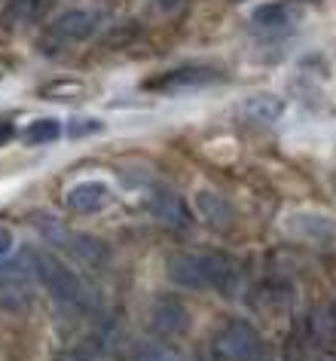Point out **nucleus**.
<instances>
[{"instance_id": "obj_23", "label": "nucleus", "mask_w": 336, "mask_h": 361, "mask_svg": "<svg viewBox=\"0 0 336 361\" xmlns=\"http://www.w3.org/2000/svg\"><path fill=\"white\" fill-rule=\"evenodd\" d=\"M52 4H56V0H31V10H34V16H40V13H46Z\"/></svg>"}, {"instance_id": "obj_13", "label": "nucleus", "mask_w": 336, "mask_h": 361, "mask_svg": "<svg viewBox=\"0 0 336 361\" xmlns=\"http://www.w3.org/2000/svg\"><path fill=\"white\" fill-rule=\"evenodd\" d=\"M37 276L34 273V257L25 251L15 260H0V291L6 294H25L28 282Z\"/></svg>"}, {"instance_id": "obj_26", "label": "nucleus", "mask_w": 336, "mask_h": 361, "mask_svg": "<svg viewBox=\"0 0 336 361\" xmlns=\"http://www.w3.org/2000/svg\"><path fill=\"white\" fill-rule=\"evenodd\" d=\"M330 306H333V312H336V300H333V303H330Z\"/></svg>"}, {"instance_id": "obj_16", "label": "nucleus", "mask_w": 336, "mask_h": 361, "mask_svg": "<svg viewBox=\"0 0 336 361\" xmlns=\"http://www.w3.org/2000/svg\"><path fill=\"white\" fill-rule=\"evenodd\" d=\"M309 331H312L315 343L333 340L336 337V312H333V306H321V310H315L312 319H309Z\"/></svg>"}, {"instance_id": "obj_3", "label": "nucleus", "mask_w": 336, "mask_h": 361, "mask_svg": "<svg viewBox=\"0 0 336 361\" xmlns=\"http://www.w3.org/2000/svg\"><path fill=\"white\" fill-rule=\"evenodd\" d=\"M37 230L43 233V239L52 242L56 248H65L77 264L83 267H92V269H101L107 260H111V251L98 236H89V233H77V230H68L61 224H52V221H37Z\"/></svg>"}, {"instance_id": "obj_2", "label": "nucleus", "mask_w": 336, "mask_h": 361, "mask_svg": "<svg viewBox=\"0 0 336 361\" xmlns=\"http://www.w3.org/2000/svg\"><path fill=\"white\" fill-rule=\"evenodd\" d=\"M34 273H37L40 285L65 306H86V288L80 282V276L70 267H65V260H58L49 251H34Z\"/></svg>"}, {"instance_id": "obj_10", "label": "nucleus", "mask_w": 336, "mask_h": 361, "mask_svg": "<svg viewBox=\"0 0 336 361\" xmlns=\"http://www.w3.org/2000/svg\"><path fill=\"white\" fill-rule=\"evenodd\" d=\"M147 209H150L153 218H156L162 227H168V230H187L189 224H193L187 202L180 200L178 193H171V190H156L150 196Z\"/></svg>"}, {"instance_id": "obj_9", "label": "nucleus", "mask_w": 336, "mask_h": 361, "mask_svg": "<svg viewBox=\"0 0 336 361\" xmlns=\"http://www.w3.org/2000/svg\"><path fill=\"white\" fill-rule=\"evenodd\" d=\"M98 28V16L89 10H65L56 22H49V34L61 43L89 40Z\"/></svg>"}, {"instance_id": "obj_6", "label": "nucleus", "mask_w": 336, "mask_h": 361, "mask_svg": "<svg viewBox=\"0 0 336 361\" xmlns=\"http://www.w3.org/2000/svg\"><path fill=\"white\" fill-rule=\"evenodd\" d=\"M223 74L214 68L202 65H187V68H171L166 74L147 80V89H159V92H184V89H202L211 83H220Z\"/></svg>"}, {"instance_id": "obj_28", "label": "nucleus", "mask_w": 336, "mask_h": 361, "mask_svg": "<svg viewBox=\"0 0 336 361\" xmlns=\"http://www.w3.org/2000/svg\"><path fill=\"white\" fill-rule=\"evenodd\" d=\"M235 4H242V0H235Z\"/></svg>"}, {"instance_id": "obj_17", "label": "nucleus", "mask_w": 336, "mask_h": 361, "mask_svg": "<svg viewBox=\"0 0 336 361\" xmlns=\"http://www.w3.org/2000/svg\"><path fill=\"white\" fill-rule=\"evenodd\" d=\"M135 361H184L180 352L166 340H150L135 349Z\"/></svg>"}, {"instance_id": "obj_11", "label": "nucleus", "mask_w": 336, "mask_h": 361, "mask_svg": "<svg viewBox=\"0 0 336 361\" xmlns=\"http://www.w3.org/2000/svg\"><path fill=\"white\" fill-rule=\"evenodd\" d=\"M196 212H199V218H202L208 227H214V230H230L232 224H235V209H232V202L226 200V196L220 190H199L196 193Z\"/></svg>"}, {"instance_id": "obj_24", "label": "nucleus", "mask_w": 336, "mask_h": 361, "mask_svg": "<svg viewBox=\"0 0 336 361\" xmlns=\"http://www.w3.org/2000/svg\"><path fill=\"white\" fill-rule=\"evenodd\" d=\"M10 138H13V126L10 123H0V147H4Z\"/></svg>"}, {"instance_id": "obj_7", "label": "nucleus", "mask_w": 336, "mask_h": 361, "mask_svg": "<svg viewBox=\"0 0 336 361\" xmlns=\"http://www.w3.org/2000/svg\"><path fill=\"white\" fill-rule=\"evenodd\" d=\"M285 230L297 239L309 242H333L336 239V221L318 212H297L285 218Z\"/></svg>"}, {"instance_id": "obj_5", "label": "nucleus", "mask_w": 336, "mask_h": 361, "mask_svg": "<svg viewBox=\"0 0 336 361\" xmlns=\"http://www.w3.org/2000/svg\"><path fill=\"white\" fill-rule=\"evenodd\" d=\"M189 324V310L184 303L178 300V297L171 294H159L156 300L150 303V312H147V328L150 334H156L159 340L166 337H175Z\"/></svg>"}, {"instance_id": "obj_4", "label": "nucleus", "mask_w": 336, "mask_h": 361, "mask_svg": "<svg viewBox=\"0 0 336 361\" xmlns=\"http://www.w3.org/2000/svg\"><path fill=\"white\" fill-rule=\"evenodd\" d=\"M166 276L178 288H187V291H205V288H211L208 251H171L166 257Z\"/></svg>"}, {"instance_id": "obj_20", "label": "nucleus", "mask_w": 336, "mask_h": 361, "mask_svg": "<svg viewBox=\"0 0 336 361\" xmlns=\"http://www.w3.org/2000/svg\"><path fill=\"white\" fill-rule=\"evenodd\" d=\"M104 126H101V120H70V126H68V135L70 138H83V135H95V132H101Z\"/></svg>"}, {"instance_id": "obj_27", "label": "nucleus", "mask_w": 336, "mask_h": 361, "mask_svg": "<svg viewBox=\"0 0 336 361\" xmlns=\"http://www.w3.org/2000/svg\"><path fill=\"white\" fill-rule=\"evenodd\" d=\"M196 361H208V358H196Z\"/></svg>"}, {"instance_id": "obj_14", "label": "nucleus", "mask_w": 336, "mask_h": 361, "mask_svg": "<svg viewBox=\"0 0 336 361\" xmlns=\"http://www.w3.org/2000/svg\"><path fill=\"white\" fill-rule=\"evenodd\" d=\"M251 22L257 25V28H285V25L290 22V10L285 4H260L257 10L251 13Z\"/></svg>"}, {"instance_id": "obj_12", "label": "nucleus", "mask_w": 336, "mask_h": 361, "mask_svg": "<svg viewBox=\"0 0 336 361\" xmlns=\"http://www.w3.org/2000/svg\"><path fill=\"white\" fill-rule=\"evenodd\" d=\"M287 111V104H285V98H278V95H272V92H257V95H248L242 102L239 107V114L244 116L248 123H257V126H272V123H278L281 116H285Z\"/></svg>"}, {"instance_id": "obj_25", "label": "nucleus", "mask_w": 336, "mask_h": 361, "mask_svg": "<svg viewBox=\"0 0 336 361\" xmlns=\"http://www.w3.org/2000/svg\"><path fill=\"white\" fill-rule=\"evenodd\" d=\"M318 361H336V355H333V352H321V355H318Z\"/></svg>"}, {"instance_id": "obj_18", "label": "nucleus", "mask_w": 336, "mask_h": 361, "mask_svg": "<svg viewBox=\"0 0 336 361\" xmlns=\"http://www.w3.org/2000/svg\"><path fill=\"white\" fill-rule=\"evenodd\" d=\"M61 132L65 129H61L58 120H34L28 129H25V141L34 144V147H37V144H52L61 138Z\"/></svg>"}, {"instance_id": "obj_19", "label": "nucleus", "mask_w": 336, "mask_h": 361, "mask_svg": "<svg viewBox=\"0 0 336 361\" xmlns=\"http://www.w3.org/2000/svg\"><path fill=\"white\" fill-rule=\"evenodd\" d=\"M98 352H101V340H86V343H77V346H70L65 352H58L56 361H95Z\"/></svg>"}, {"instance_id": "obj_8", "label": "nucleus", "mask_w": 336, "mask_h": 361, "mask_svg": "<svg viewBox=\"0 0 336 361\" xmlns=\"http://www.w3.org/2000/svg\"><path fill=\"white\" fill-rule=\"evenodd\" d=\"M111 200H113V193L104 180H80V184H74L65 193V205L74 214H95Z\"/></svg>"}, {"instance_id": "obj_22", "label": "nucleus", "mask_w": 336, "mask_h": 361, "mask_svg": "<svg viewBox=\"0 0 336 361\" xmlns=\"http://www.w3.org/2000/svg\"><path fill=\"white\" fill-rule=\"evenodd\" d=\"M10 248H13V230L0 224V257L10 255Z\"/></svg>"}, {"instance_id": "obj_21", "label": "nucleus", "mask_w": 336, "mask_h": 361, "mask_svg": "<svg viewBox=\"0 0 336 361\" xmlns=\"http://www.w3.org/2000/svg\"><path fill=\"white\" fill-rule=\"evenodd\" d=\"M153 6L162 13H180L187 6V0H153Z\"/></svg>"}, {"instance_id": "obj_15", "label": "nucleus", "mask_w": 336, "mask_h": 361, "mask_svg": "<svg viewBox=\"0 0 336 361\" xmlns=\"http://www.w3.org/2000/svg\"><path fill=\"white\" fill-rule=\"evenodd\" d=\"M83 92L86 89L77 80H52L40 89V98H46V102H80Z\"/></svg>"}, {"instance_id": "obj_1", "label": "nucleus", "mask_w": 336, "mask_h": 361, "mask_svg": "<svg viewBox=\"0 0 336 361\" xmlns=\"http://www.w3.org/2000/svg\"><path fill=\"white\" fill-rule=\"evenodd\" d=\"M214 355L220 361H269V349L251 322L232 319L217 331Z\"/></svg>"}]
</instances>
